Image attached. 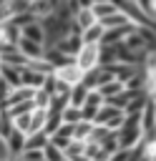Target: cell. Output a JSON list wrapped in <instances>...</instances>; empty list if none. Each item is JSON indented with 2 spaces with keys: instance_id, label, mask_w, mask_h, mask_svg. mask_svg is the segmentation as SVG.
Masks as SVG:
<instances>
[{
  "instance_id": "1",
  "label": "cell",
  "mask_w": 156,
  "mask_h": 161,
  "mask_svg": "<svg viewBox=\"0 0 156 161\" xmlns=\"http://www.w3.org/2000/svg\"><path fill=\"white\" fill-rule=\"evenodd\" d=\"M101 53H103L101 43H83L81 50H78V55H75V63L88 73V70H93V68L101 65Z\"/></svg>"
},
{
  "instance_id": "2",
  "label": "cell",
  "mask_w": 156,
  "mask_h": 161,
  "mask_svg": "<svg viewBox=\"0 0 156 161\" xmlns=\"http://www.w3.org/2000/svg\"><path fill=\"white\" fill-rule=\"evenodd\" d=\"M55 75H58V80H63V83H68L70 88L73 86H78V83H83V78H86V70L75 63V58L70 60V63H65V65H60L58 70H55Z\"/></svg>"
},
{
  "instance_id": "3",
  "label": "cell",
  "mask_w": 156,
  "mask_h": 161,
  "mask_svg": "<svg viewBox=\"0 0 156 161\" xmlns=\"http://www.w3.org/2000/svg\"><path fill=\"white\" fill-rule=\"evenodd\" d=\"M143 141V128L141 123H123V128L118 131V143L121 148H133Z\"/></svg>"
},
{
  "instance_id": "4",
  "label": "cell",
  "mask_w": 156,
  "mask_h": 161,
  "mask_svg": "<svg viewBox=\"0 0 156 161\" xmlns=\"http://www.w3.org/2000/svg\"><path fill=\"white\" fill-rule=\"evenodd\" d=\"M20 38H23V28L10 18V20H3L0 23V40L3 43H20Z\"/></svg>"
},
{
  "instance_id": "5",
  "label": "cell",
  "mask_w": 156,
  "mask_h": 161,
  "mask_svg": "<svg viewBox=\"0 0 156 161\" xmlns=\"http://www.w3.org/2000/svg\"><path fill=\"white\" fill-rule=\"evenodd\" d=\"M133 30H136V23H128V25H121V28H108L101 43H103V45H113V43H121V40H126V38H128Z\"/></svg>"
},
{
  "instance_id": "6",
  "label": "cell",
  "mask_w": 156,
  "mask_h": 161,
  "mask_svg": "<svg viewBox=\"0 0 156 161\" xmlns=\"http://www.w3.org/2000/svg\"><path fill=\"white\" fill-rule=\"evenodd\" d=\"M18 48H20V53L23 55H28L30 60H40L43 55H45V45L43 43H38V40H30V38H20V43H18Z\"/></svg>"
},
{
  "instance_id": "7",
  "label": "cell",
  "mask_w": 156,
  "mask_h": 161,
  "mask_svg": "<svg viewBox=\"0 0 156 161\" xmlns=\"http://www.w3.org/2000/svg\"><path fill=\"white\" fill-rule=\"evenodd\" d=\"M45 78H48V73H43V70H38V68H33L30 63L23 68V86H33V88H43V83H45Z\"/></svg>"
},
{
  "instance_id": "8",
  "label": "cell",
  "mask_w": 156,
  "mask_h": 161,
  "mask_svg": "<svg viewBox=\"0 0 156 161\" xmlns=\"http://www.w3.org/2000/svg\"><path fill=\"white\" fill-rule=\"evenodd\" d=\"M81 45H83V35L81 33H70V35H65L63 40H58V48L63 50V53H68V55H78V50H81Z\"/></svg>"
},
{
  "instance_id": "9",
  "label": "cell",
  "mask_w": 156,
  "mask_h": 161,
  "mask_svg": "<svg viewBox=\"0 0 156 161\" xmlns=\"http://www.w3.org/2000/svg\"><path fill=\"white\" fill-rule=\"evenodd\" d=\"M43 58H45V60H48V63H50L55 70H58L60 65H65V63H70V60H73V55L63 53L58 45H50V48H45V55H43Z\"/></svg>"
},
{
  "instance_id": "10",
  "label": "cell",
  "mask_w": 156,
  "mask_h": 161,
  "mask_svg": "<svg viewBox=\"0 0 156 161\" xmlns=\"http://www.w3.org/2000/svg\"><path fill=\"white\" fill-rule=\"evenodd\" d=\"M3 141H8V146L13 148V153H15V156H20V153L25 151V143H28V133H23L20 128H15V131H13L8 138H3Z\"/></svg>"
},
{
  "instance_id": "11",
  "label": "cell",
  "mask_w": 156,
  "mask_h": 161,
  "mask_svg": "<svg viewBox=\"0 0 156 161\" xmlns=\"http://www.w3.org/2000/svg\"><path fill=\"white\" fill-rule=\"evenodd\" d=\"M103 35H106V25L98 20V23H93L91 28L83 30V43H101Z\"/></svg>"
},
{
  "instance_id": "12",
  "label": "cell",
  "mask_w": 156,
  "mask_h": 161,
  "mask_svg": "<svg viewBox=\"0 0 156 161\" xmlns=\"http://www.w3.org/2000/svg\"><path fill=\"white\" fill-rule=\"evenodd\" d=\"M91 10L96 13V18H98V20H103V18L113 15V13H118V5H116L113 0H101V3H93V8H91Z\"/></svg>"
},
{
  "instance_id": "13",
  "label": "cell",
  "mask_w": 156,
  "mask_h": 161,
  "mask_svg": "<svg viewBox=\"0 0 156 161\" xmlns=\"http://www.w3.org/2000/svg\"><path fill=\"white\" fill-rule=\"evenodd\" d=\"M88 86L86 83H78V86H73L70 88V106H78V108H83L86 106V98H88Z\"/></svg>"
},
{
  "instance_id": "14",
  "label": "cell",
  "mask_w": 156,
  "mask_h": 161,
  "mask_svg": "<svg viewBox=\"0 0 156 161\" xmlns=\"http://www.w3.org/2000/svg\"><path fill=\"white\" fill-rule=\"evenodd\" d=\"M75 23L81 25V30H86V28H91L93 23H98V18H96V13H93L91 8H81V10L75 13Z\"/></svg>"
},
{
  "instance_id": "15",
  "label": "cell",
  "mask_w": 156,
  "mask_h": 161,
  "mask_svg": "<svg viewBox=\"0 0 156 161\" xmlns=\"http://www.w3.org/2000/svg\"><path fill=\"white\" fill-rule=\"evenodd\" d=\"M98 91L103 93V98H113V96H118L121 91H126V83H123V80H118V78H113V80L103 83Z\"/></svg>"
},
{
  "instance_id": "16",
  "label": "cell",
  "mask_w": 156,
  "mask_h": 161,
  "mask_svg": "<svg viewBox=\"0 0 156 161\" xmlns=\"http://www.w3.org/2000/svg\"><path fill=\"white\" fill-rule=\"evenodd\" d=\"M93 126H96L93 121H86V118L78 121V123H75V131H73V138H75V141H88L91 133H93Z\"/></svg>"
},
{
  "instance_id": "17",
  "label": "cell",
  "mask_w": 156,
  "mask_h": 161,
  "mask_svg": "<svg viewBox=\"0 0 156 161\" xmlns=\"http://www.w3.org/2000/svg\"><path fill=\"white\" fill-rule=\"evenodd\" d=\"M101 23H103V25H106V30H108V28H121V25H128V23H133V20H131L126 13H121V10H118V13L108 15V18H103Z\"/></svg>"
},
{
  "instance_id": "18",
  "label": "cell",
  "mask_w": 156,
  "mask_h": 161,
  "mask_svg": "<svg viewBox=\"0 0 156 161\" xmlns=\"http://www.w3.org/2000/svg\"><path fill=\"white\" fill-rule=\"evenodd\" d=\"M86 143L88 141H70V146L65 148V156H68V161H78V158H83L86 156Z\"/></svg>"
},
{
  "instance_id": "19",
  "label": "cell",
  "mask_w": 156,
  "mask_h": 161,
  "mask_svg": "<svg viewBox=\"0 0 156 161\" xmlns=\"http://www.w3.org/2000/svg\"><path fill=\"white\" fill-rule=\"evenodd\" d=\"M48 116H50L48 108H33V128H30V133L33 131H43L45 123H48Z\"/></svg>"
},
{
  "instance_id": "20",
  "label": "cell",
  "mask_w": 156,
  "mask_h": 161,
  "mask_svg": "<svg viewBox=\"0 0 156 161\" xmlns=\"http://www.w3.org/2000/svg\"><path fill=\"white\" fill-rule=\"evenodd\" d=\"M50 98H53V93H48L45 88H38L33 103H35V108H50Z\"/></svg>"
},
{
  "instance_id": "21",
  "label": "cell",
  "mask_w": 156,
  "mask_h": 161,
  "mask_svg": "<svg viewBox=\"0 0 156 161\" xmlns=\"http://www.w3.org/2000/svg\"><path fill=\"white\" fill-rule=\"evenodd\" d=\"M63 121H65V123H78V121H83V108L68 106V108L63 111Z\"/></svg>"
},
{
  "instance_id": "22",
  "label": "cell",
  "mask_w": 156,
  "mask_h": 161,
  "mask_svg": "<svg viewBox=\"0 0 156 161\" xmlns=\"http://www.w3.org/2000/svg\"><path fill=\"white\" fill-rule=\"evenodd\" d=\"M15 128H20L23 133H30V128H33V111L15 116Z\"/></svg>"
},
{
  "instance_id": "23",
  "label": "cell",
  "mask_w": 156,
  "mask_h": 161,
  "mask_svg": "<svg viewBox=\"0 0 156 161\" xmlns=\"http://www.w3.org/2000/svg\"><path fill=\"white\" fill-rule=\"evenodd\" d=\"M60 126H63V113H55V111H50V116H48V123H45V131H48V133H55Z\"/></svg>"
},
{
  "instance_id": "24",
  "label": "cell",
  "mask_w": 156,
  "mask_h": 161,
  "mask_svg": "<svg viewBox=\"0 0 156 161\" xmlns=\"http://www.w3.org/2000/svg\"><path fill=\"white\" fill-rule=\"evenodd\" d=\"M103 103H106L103 93H101L98 88H91V91H88V98H86V106H96V108H101Z\"/></svg>"
},
{
  "instance_id": "25",
  "label": "cell",
  "mask_w": 156,
  "mask_h": 161,
  "mask_svg": "<svg viewBox=\"0 0 156 161\" xmlns=\"http://www.w3.org/2000/svg\"><path fill=\"white\" fill-rule=\"evenodd\" d=\"M45 161H68V156H65V151H60L55 146H48L45 148Z\"/></svg>"
},
{
  "instance_id": "26",
  "label": "cell",
  "mask_w": 156,
  "mask_h": 161,
  "mask_svg": "<svg viewBox=\"0 0 156 161\" xmlns=\"http://www.w3.org/2000/svg\"><path fill=\"white\" fill-rule=\"evenodd\" d=\"M70 141H73V138H68V136H58V133L50 136V146H55V148H60V151H65V148L70 146Z\"/></svg>"
},
{
  "instance_id": "27",
  "label": "cell",
  "mask_w": 156,
  "mask_h": 161,
  "mask_svg": "<svg viewBox=\"0 0 156 161\" xmlns=\"http://www.w3.org/2000/svg\"><path fill=\"white\" fill-rule=\"evenodd\" d=\"M133 158V148H118L111 153V161H131Z\"/></svg>"
},
{
  "instance_id": "28",
  "label": "cell",
  "mask_w": 156,
  "mask_h": 161,
  "mask_svg": "<svg viewBox=\"0 0 156 161\" xmlns=\"http://www.w3.org/2000/svg\"><path fill=\"white\" fill-rule=\"evenodd\" d=\"M96 116H98V108L96 106H83V118L86 121H93L96 123Z\"/></svg>"
},
{
  "instance_id": "29",
  "label": "cell",
  "mask_w": 156,
  "mask_h": 161,
  "mask_svg": "<svg viewBox=\"0 0 156 161\" xmlns=\"http://www.w3.org/2000/svg\"><path fill=\"white\" fill-rule=\"evenodd\" d=\"M138 5H141V10H146L148 15H153V5H156V0H136Z\"/></svg>"
},
{
  "instance_id": "30",
  "label": "cell",
  "mask_w": 156,
  "mask_h": 161,
  "mask_svg": "<svg viewBox=\"0 0 156 161\" xmlns=\"http://www.w3.org/2000/svg\"><path fill=\"white\" fill-rule=\"evenodd\" d=\"M146 91H148V98L156 103V80H148V86H146Z\"/></svg>"
}]
</instances>
